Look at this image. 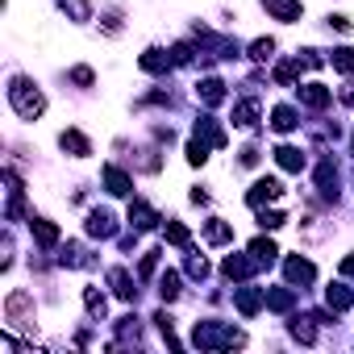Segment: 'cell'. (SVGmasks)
<instances>
[{
  "label": "cell",
  "instance_id": "cell-19",
  "mask_svg": "<svg viewBox=\"0 0 354 354\" xmlns=\"http://www.w3.org/2000/svg\"><path fill=\"white\" fill-rule=\"evenodd\" d=\"M271 50H275V42H271V38H259V42L250 46V59H259V63H263V59H271Z\"/></svg>",
  "mask_w": 354,
  "mask_h": 354
},
{
  "label": "cell",
  "instance_id": "cell-15",
  "mask_svg": "<svg viewBox=\"0 0 354 354\" xmlns=\"http://www.w3.org/2000/svg\"><path fill=\"white\" fill-rule=\"evenodd\" d=\"M34 234H38L42 246H55L59 242V225H50V221H34Z\"/></svg>",
  "mask_w": 354,
  "mask_h": 354
},
{
  "label": "cell",
  "instance_id": "cell-3",
  "mask_svg": "<svg viewBox=\"0 0 354 354\" xmlns=\"http://www.w3.org/2000/svg\"><path fill=\"white\" fill-rule=\"evenodd\" d=\"M59 146L71 150L75 158H88V154H92V146H88V138H84L80 129H63V133H59Z\"/></svg>",
  "mask_w": 354,
  "mask_h": 354
},
{
  "label": "cell",
  "instance_id": "cell-6",
  "mask_svg": "<svg viewBox=\"0 0 354 354\" xmlns=\"http://www.w3.org/2000/svg\"><path fill=\"white\" fill-rule=\"evenodd\" d=\"M275 162H279L283 171H300V167H304V154H300L296 146H279V150H275Z\"/></svg>",
  "mask_w": 354,
  "mask_h": 354
},
{
  "label": "cell",
  "instance_id": "cell-10",
  "mask_svg": "<svg viewBox=\"0 0 354 354\" xmlns=\"http://www.w3.org/2000/svg\"><path fill=\"white\" fill-rule=\"evenodd\" d=\"M271 125L279 129V133H288V129H296L300 121H296V109H288V104H279L275 113H271Z\"/></svg>",
  "mask_w": 354,
  "mask_h": 354
},
{
  "label": "cell",
  "instance_id": "cell-13",
  "mask_svg": "<svg viewBox=\"0 0 354 354\" xmlns=\"http://www.w3.org/2000/svg\"><path fill=\"white\" fill-rule=\"evenodd\" d=\"M129 225H133V230H150V225H154V213H150L146 205H133V209H129Z\"/></svg>",
  "mask_w": 354,
  "mask_h": 354
},
{
  "label": "cell",
  "instance_id": "cell-21",
  "mask_svg": "<svg viewBox=\"0 0 354 354\" xmlns=\"http://www.w3.org/2000/svg\"><path fill=\"white\" fill-rule=\"evenodd\" d=\"M329 304L333 308H350V292L346 288H329Z\"/></svg>",
  "mask_w": 354,
  "mask_h": 354
},
{
  "label": "cell",
  "instance_id": "cell-2",
  "mask_svg": "<svg viewBox=\"0 0 354 354\" xmlns=\"http://www.w3.org/2000/svg\"><path fill=\"white\" fill-rule=\"evenodd\" d=\"M263 9H267L275 21H296V17L304 13V5H300V0H263Z\"/></svg>",
  "mask_w": 354,
  "mask_h": 354
},
{
  "label": "cell",
  "instance_id": "cell-4",
  "mask_svg": "<svg viewBox=\"0 0 354 354\" xmlns=\"http://www.w3.org/2000/svg\"><path fill=\"white\" fill-rule=\"evenodd\" d=\"M279 196H283V188H279V180H259V184H254V192H250L246 201H250V205L259 209L263 201H279Z\"/></svg>",
  "mask_w": 354,
  "mask_h": 354
},
{
  "label": "cell",
  "instance_id": "cell-12",
  "mask_svg": "<svg viewBox=\"0 0 354 354\" xmlns=\"http://www.w3.org/2000/svg\"><path fill=\"white\" fill-rule=\"evenodd\" d=\"M59 9H63V13H71L75 21H88V17H92V9H88V0H59Z\"/></svg>",
  "mask_w": 354,
  "mask_h": 354
},
{
  "label": "cell",
  "instance_id": "cell-20",
  "mask_svg": "<svg viewBox=\"0 0 354 354\" xmlns=\"http://www.w3.org/2000/svg\"><path fill=\"white\" fill-rule=\"evenodd\" d=\"M205 238H209V242H230V225H221V221H209Z\"/></svg>",
  "mask_w": 354,
  "mask_h": 354
},
{
  "label": "cell",
  "instance_id": "cell-5",
  "mask_svg": "<svg viewBox=\"0 0 354 354\" xmlns=\"http://www.w3.org/2000/svg\"><path fill=\"white\" fill-rule=\"evenodd\" d=\"M254 117H259V104H254V100H238V109H234V125H238V129H250Z\"/></svg>",
  "mask_w": 354,
  "mask_h": 354
},
{
  "label": "cell",
  "instance_id": "cell-9",
  "mask_svg": "<svg viewBox=\"0 0 354 354\" xmlns=\"http://www.w3.org/2000/svg\"><path fill=\"white\" fill-rule=\"evenodd\" d=\"M300 100L313 104V109H325V104H329V92H325L321 84H304V88H300Z\"/></svg>",
  "mask_w": 354,
  "mask_h": 354
},
{
  "label": "cell",
  "instance_id": "cell-16",
  "mask_svg": "<svg viewBox=\"0 0 354 354\" xmlns=\"http://www.w3.org/2000/svg\"><path fill=\"white\" fill-rule=\"evenodd\" d=\"M109 279H113V292H117L121 300H133V288H129V275H125V271H113Z\"/></svg>",
  "mask_w": 354,
  "mask_h": 354
},
{
  "label": "cell",
  "instance_id": "cell-22",
  "mask_svg": "<svg viewBox=\"0 0 354 354\" xmlns=\"http://www.w3.org/2000/svg\"><path fill=\"white\" fill-rule=\"evenodd\" d=\"M342 275H354V259H346V263H342Z\"/></svg>",
  "mask_w": 354,
  "mask_h": 354
},
{
  "label": "cell",
  "instance_id": "cell-1",
  "mask_svg": "<svg viewBox=\"0 0 354 354\" xmlns=\"http://www.w3.org/2000/svg\"><path fill=\"white\" fill-rule=\"evenodd\" d=\"M9 100H13V109H17L26 121H38V117L46 113V96H42L30 80H21V75L9 84Z\"/></svg>",
  "mask_w": 354,
  "mask_h": 354
},
{
  "label": "cell",
  "instance_id": "cell-7",
  "mask_svg": "<svg viewBox=\"0 0 354 354\" xmlns=\"http://www.w3.org/2000/svg\"><path fill=\"white\" fill-rule=\"evenodd\" d=\"M313 275H317V271H313L308 259H288V279H292V283H308Z\"/></svg>",
  "mask_w": 354,
  "mask_h": 354
},
{
  "label": "cell",
  "instance_id": "cell-18",
  "mask_svg": "<svg viewBox=\"0 0 354 354\" xmlns=\"http://www.w3.org/2000/svg\"><path fill=\"white\" fill-rule=\"evenodd\" d=\"M175 296H180V275L167 271V275H162V300H175Z\"/></svg>",
  "mask_w": 354,
  "mask_h": 354
},
{
  "label": "cell",
  "instance_id": "cell-11",
  "mask_svg": "<svg viewBox=\"0 0 354 354\" xmlns=\"http://www.w3.org/2000/svg\"><path fill=\"white\" fill-rule=\"evenodd\" d=\"M250 254H254V263H271L279 250H275V242H267V238H254V242H250Z\"/></svg>",
  "mask_w": 354,
  "mask_h": 354
},
{
  "label": "cell",
  "instance_id": "cell-8",
  "mask_svg": "<svg viewBox=\"0 0 354 354\" xmlns=\"http://www.w3.org/2000/svg\"><path fill=\"white\" fill-rule=\"evenodd\" d=\"M104 184H109V192L125 196V192H129V175H125V171H117V167H104Z\"/></svg>",
  "mask_w": 354,
  "mask_h": 354
},
{
  "label": "cell",
  "instance_id": "cell-17",
  "mask_svg": "<svg viewBox=\"0 0 354 354\" xmlns=\"http://www.w3.org/2000/svg\"><path fill=\"white\" fill-rule=\"evenodd\" d=\"M84 300H88V313H92V317H104V296H100L96 288H88Z\"/></svg>",
  "mask_w": 354,
  "mask_h": 354
},
{
  "label": "cell",
  "instance_id": "cell-14",
  "mask_svg": "<svg viewBox=\"0 0 354 354\" xmlns=\"http://www.w3.org/2000/svg\"><path fill=\"white\" fill-rule=\"evenodd\" d=\"M342 75H354V50L350 46H342V50H333V59H329Z\"/></svg>",
  "mask_w": 354,
  "mask_h": 354
}]
</instances>
